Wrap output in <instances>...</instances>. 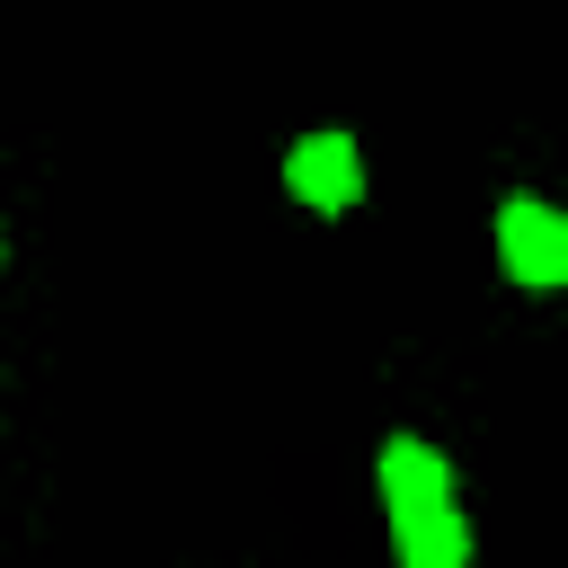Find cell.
Instances as JSON below:
<instances>
[{
	"label": "cell",
	"instance_id": "3",
	"mask_svg": "<svg viewBox=\"0 0 568 568\" xmlns=\"http://www.w3.org/2000/svg\"><path fill=\"white\" fill-rule=\"evenodd\" d=\"M373 488H382L390 515H408V506H453V462H444V444H426V435H390V444L373 453Z\"/></svg>",
	"mask_w": 568,
	"mask_h": 568
},
{
	"label": "cell",
	"instance_id": "1",
	"mask_svg": "<svg viewBox=\"0 0 568 568\" xmlns=\"http://www.w3.org/2000/svg\"><path fill=\"white\" fill-rule=\"evenodd\" d=\"M497 257L524 293H559L568 284V213L541 195H506L497 204Z\"/></svg>",
	"mask_w": 568,
	"mask_h": 568
},
{
	"label": "cell",
	"instance_id": "4",
	"mask_svg": "<svg viewBox=\"0 0 568 568\" xmlns=\"http://www.w3.org/2000/svg\"><path fill=\"white\" fill-rule=\"evenodd\" d=\"M390 550H399V568H470V515L408 506V515H390Z\"/></svg>",
	"mask_w": 568,
	"mask_h": 568
},
{
	"label": "cell",
	"instance_id": "2",
	"mask_svg": "<svg viewBox=\"0 0 568 568\" xmlns=\"http://www.w3.org/2000/svg\"><path fill=\"white\" fill-rule=\"evenodd\" d=\"M284 186L311 213H355L364 204V151H355V133H302L284 151Z\"/></svg>",
	"mask_w": 568,
	"mask_h": 568
}]
</instances>
